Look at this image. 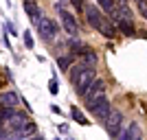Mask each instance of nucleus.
I'll return each mask as SVG.
<instances>
[{"label": "nucleus", "mask_w": 147, "mask_h": 140, "mask_svg": "<svg viewBox=\"0 0 147 140\" xmlns=\"http://www.w3.org/2000/svg\"><path fill=\"white\" fill-rule=\"evenodd\" d=\"M22 140H44V138H40V136H33V138H26V136H24Z\"/></svg>", "instance_id": "nucleus-24"}, {"label": "nucleus", "mask_w": 147, "mask_h": 140, "mask_svg": "<svg viewBox=\"0 0 147 140\" xmlns=\"http://www.w3.org/2000/svg\"><path fill=\"white\" fill-rule=\"evenodd\" d=\"M57 66H59L61 70H68V68H70V57H59V59H57Z\"/></svg>", "instance_id": "nucleus-18"}, {"label": "nucleus", "mask_w": 147, "mask_h": 140, "mask_svg": "<svg viewBox=\"0 0 147 140\" xmlns=\"http://www.w3.org/2000/svg\"><path fill=\"white\" fill-rule=\"evenodd\" d=\"M86 18H88V24L92 26V29H101V24H103V13L97 9V5H88L86 7Z\"/></svg>", "instance_id": "nucleus-7"}, {"label": "nucleus", "mask_w": 147, "mask_h": 140, "mask_svg": "<svg viewBox=\"0 0 147 140\" xmlns=\"http://www.w3.org/2000/svg\"><path fill=\"white\" fill-rule=\"evenodd\" d=\"M5 136H7V134H5V129H0V140L5 138Z\"/></svg>", "instance_id": "nucleus-25"}, {"label": "nucleus", "mask_w": 147, "mask_h": 140, "mask_svg": "<svg viewBox=\"0 0 147 140\" xmlns=\"http://www.w3.org/2000/svg\"><path fill=\"white\" fill-rule=\"evenodd\" d=\"M24 11H26V15H29V20L33 24H37V20L42 18V9H40L33 0H24Z\"/></svg>", "instance_id": "nucleus-10"}, {"label": "nucleus", "mask_w": 147, "mask_h": 140, "mask_svg": "<svg viewBox=\"0 0 147 140\" xmlns=\"http://www.w3.org/2000/svg\"><path fill=\"white\" fill-rule=\"evenodd\" d=\"M121 2H125V0H121Z\"/></svg>", "instance_id": "nucleus-27"}, {"label": "nucleus", "mask_w": 147, "mask_h": 140, "mask_svg": "<svg viewBox=\"0 0 147 140\" xmlns=\"http://www.w3.org/2000/svg\"><path fill=\"white\" fill-rule=\"evenodd\" d=\"M57 11H59L61 26L66 29V33H68V35H77L79 26H77V20H75V15H73V13H68L66 9H61V5H57Z\"/></svg>", "instance_id": "nucleus-5"}, {"label": "nucleus", "mask_w": 147, "mask_h": 140, "mask_svg": "<svg viewBox=\"0 0 147 140\" xmlns=\"http://www.w3.org/2000/svg\"><path fill=\"white\" fill-rule=\"evenodd\" d=\"M97 2H99V7H101L103 11L112 13V9H114V2H112V0H97Z\"/></svg>", "instance_id": "nucleus-17"}, {"label": "nucleus", "mask_w": 147, "mask_h": 140, "mask_svg": "<svg viewBox=\"0 0 147 140\" xmlns=\"http://www.w3.org/2000/svg\"><path fill=\"white\" fill-rule=\"evenodd\" d=\"M77 53H79V59L84 61V66H92V68H97L99 57H97V53H94L92 48H88V46H81Z\"/></svg>", "instance_id": "nucleus-8"}, {"label": "nucleus", "mask_w": 147, "mask_h": 140, "mask_svg": "<svg viewBox=\"0 0 147 140\" xmlns=\"http://www.w3.org/2000/svg\"><path fill=\"white\" fill-rule=\"evenodd\" d=\"M117 140H127V129H119V134L114 136Z\"/></svg>", "instance_id": "nucleus-22"}, {"label": "nucleus", "mask_w": 147, "mask_h": 140, "mask_svg": "<svg viewBox=\"0 0 147 140\" xmlns=\"http://www.w3.org/2000/svg\"><path fill=\"white\" fill-rule=\"evenodd\" d=\"M73 118H75V121H77V123H79V125H90V123H88V118H86V116L81 114L79 110H75V107H73Z\"/></svg>", "instance_id": "nucleus-16"}, {"label": "nucleus", "mask_w": 147, "mask_h": 140, "mask_svg": "<svg viewBox=\"0 0 147 140\" xmlns=\"http://www.w3.org/2000/svg\"><path fill=\"white\" fill-rule=\"evenodd\" d=\"M37 33H40V37H42L44 42H51V40H55V35H57V26H55V22L53 20H49L46 15H42V18L37 20Z\"/></svg>", "instance_id": "nucleus-2"}, {"label": "nucleus", "mask_w": 147, "mask_h": 140, "mask_svg": "<svg viewBox=\"0 0 147 140\" xmlns=\"http://www.w3.org/2000/svg\"><path fill=\"white\" fill-rule=\"evenodd\" d=\"M20 103V98L16 92H2L0 94V107H16Z\"/></svg>", "instance_id": "nucleus-11"}, {"label": "nucleus", "mask_w": 147, "mask_h": 140, "mask_svg": "<svg viewBox=\"0 0 147 140\" xmlns=\"http://www.w3.org/2000/svg\"><path fill=\"white\" fill-rule=\"evenodd\" d=\"M66 2H70V0H61V5H66Z\"/></svg>", "instance_id": "nucleus-26"}, {"label": "nucleus", "mask_w": 147, "mask_h": 140, "mask_svg": "<svg viewBox=\"0 0 147 140\" xmlns=\"http://www.w3.org/2000/svg\"><path fill=\"white\" fill-rule=\"evenodd\" d=\"M99 31H101V35H105L108 40H112V37H114V33H117V26H114V24L110 22V20L105 18V20H103V24H101V29H99Z\"/></svg>", "instance_id": "nucleus-12"}, {"label": "nucleus", "mask_w": 147, "mask_h": 140, "mask_svg": "<svg viewBox=\"0 0 147 140\" xmlns=\"http://www.w3.org/2000/svg\"><path fill=\"white\" fill-rule=\"evenodd\" d=\"M35 131H37L35 123H33V121H26L24 125H22V127H20L18 131H16V134H20V136H22V138H24V136H33V134H35Z\"/></svg>", "instance_id": "nucleus-13"}, {"label": "nucleus", "mask_w": 147, "mask_h": 140, "mask_svg": "<svg viewBox=\"0 0 147 140\" xmlns=\"http://www.w3.org/2000/svg\"><path fill=\"white\" fill-rule=\"evenodd\" d=\"M101 96H105V83H103V81H99V79H94V81H92V85L86 90V94H84L86 105H92L97 98H101Z\"/></svg>", "instance_id": "nucleus-4"}, {"label": "nucleus", "mask_w": 147, "mask_h": 140, "mask_svg": "<svg viewBox=\"0 0 147 140\" xmlns=\"http://www.w3.org/2000/svg\"><path fill=\"white\" fill-rule=\"evenodd\" d=\"M24 46L26 48H33V37H31V33H24Z\"/></svg>", "instance_id": "nucleus-21"}, {"label": "nucleus", "mask_w": 147, "mask_h": 140, "mask_svg": "<svg viewBox=\"0 0 147 140\" xmlns=\"http://www.w3.org/2000/svg\"><path fill=\"white\" fill-rule=\"evenodd\" d=\"M88 110L92 112V116H94V118H99V121L103 123L105 118H108V114H110L112 105H110V101H108L105 96H101V98H97L92 105H88Z\"/></svg>", "instance_id": "nucleus-3"}, {"label": "nucleus", "mask_w": 147, "mask_h": 140, "mask_svg": "<svg viewBox=\"0 0 147 140\" xmlns=\"http://www.w3.org/2000/svg\"><path fill=\"white\" fill-rule=\"evenodd\" d=\"M2 140H22V136L20 134H11V136H5Z\"/></svg>", "instance_id": "nucleus-23"}, {"label": "nucleus", "mask_w": 147, "mask_h": 140, "mask_svg": "<svg viewBox=\"0 0 147 140\" xmlns=\"http://www.w3.org/2000/svg\"><path fill=\"white\" fill-rule=\"evenodd\" d=\"M121 121H123V114L117 110H110V114H108V118H105V129H108V134L114 138V136L119 134V129H121Z\"/></svg>", "instance_id": "nucleus-6"}, {"label": "nucleus", "mask_w": 147, "mask_h": 140, "mask_svg": "<svg viewBox=\"0 0 147 140\" xmlns=\"http://www.w3.org/2000/svg\"><path fill=\"white\" fill-rule=\"evenodd\" d=\"M127 140H143V134H141V127L136 125V123H132L127 127Z\"/></svg>", "instance_id": "nucleus-15"}, {"label": "nucleus", "mask_w": 147, "mask_h": 140, "mask_svg": "<svg viewBox=\"0 0 147 140\" xmlns=\"http://www.w3.org/2000/svg\"><path fill=\"white\" fill-rule=\"evenodd\" d=\"M97 79V70L92 66H81V70L77 72V77L73 79V83H75V92L79 94V96H84L86 94V90L92 85V81Z\"/></svg>", "instance_id": "nucleus-1"}, {"label": "nucleus", "mask_w": 147, "mask_h": 140, "mask_svg": "<svg viewBox=\"0 0 147 140\" xmlns=\"http://www.w3.org/2000/svg\"><path fill=\"white\" fill-rule=\"evenodd\" d=\"M117 24H119V29L123 31V35H134V24H132V20H117Z\"/></svg>", "instance_id": "nucleus-14"}, {"label": "nucleus", "mask_w": 147, "mask_h": 140, "mask_svg": "<svg viewBox=\"0 0 147 140\" xmlns=\"http://www.w3.org/2000/svg\"><path fill=\"white\" fill-rule=\"evenodd\" d=\"M136 7H138V11L143 13V18L147 20V2L145 0H136Z\"/></svg>", "instance_id": "nucleus-19"}, {"label": "nucleus", "mask_w": 147, "mask_h": 140, "mask_svg": "<svg viewBox=\"0 0 147 140\" xmlns=\"http://www.w3.org/2000/svg\"><path fill=\"white\" fill-rule=\"evenodd\" d=\"M49 90H51V94H57V92H59V88H57V79H55V77L51 79V83H49Z\"/></svg>", "instance_id": "nucleus-20"}, {"label": "nucleus", "mask_w": 147, "mask_h": 140, "mask_svg": "<svg viewBox=\"0 0 147 140\" xmlns=\"http://www.w3.org/2000/svg\"><path fill=\"white\" fill-rule=\"evenodd\" d=\"M26 121H29V118H26V114H22V112H13V114L9 116V118H7L9 131H11V134H16V131H18V129L22 127V125H24Z\"/></svg>", "instance_id": "nucleus-9"}]
</instances>
